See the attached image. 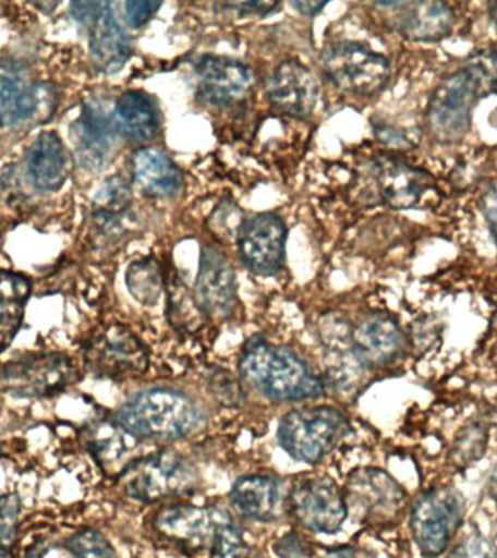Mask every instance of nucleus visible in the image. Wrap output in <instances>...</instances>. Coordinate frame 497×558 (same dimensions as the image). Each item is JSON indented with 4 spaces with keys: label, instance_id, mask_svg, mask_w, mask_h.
Returning <instances> with one entry per match:
<instances>
[{
    "label": "nucleus",
    "instance_id": "nucleus-1",
    "mask_svg": "<svg viewBox=\"0 0 497 558\" xmlns=\"http://www.w3.org/2000/svg\"><path fill=\"white\" fill-rule=\"evenodd\" d=\"M243 381L275 401H304L325 395V381L295 353L252 338L239 361Z\"/></svg>",
    "mask_w": 497,
    "mask_h": 558
},
{
    "label": "nucleus",
    "instance_id": "nucleus-2",
    "mask_svg": "<svg viewBox=\"0 0 497 558\" xmlns=\"http://www.w3.org/2000/svg\"><path fill=\"white\" fill-rule=\"evenodd\" d=\"M116 421L135 439L177 440L198 429L203 412L185 392L150 388L126 400Z\"/></svg>",
    "mask_w": 497,
    "mask_h": 558
},
{
    "label": "nucleus",
    "instance_id": "nucleus-3",
    "mask_svg": "<svg viewBox=\"0 0 497 558\" xmlns=\"http://www.w3.org/2000/svg\"><path fill=\"white\" fill-rule=\"evenodd\" d=\"M198 474L194 465L178 452L161 449L135 458L122 466L118 475L121 490L143 504L173 499L196 487Z\"/></svg>",
    "mask_w": 497,
    "mask_h": 558
},
{
    "label": "nucleus",
    "instance_id": "nucleus-4",
    "mask_svg": "<svg viewBox=\"0 0 497 558\" xmlns=\"http://www.w3.org/2000/svg\"><path fill=\"white\" fill-rule=\"evenodd\" d=\"M349 422L331 405H308L283 414L278 442L295 461L317 464L348 435Z\"/></svg>",
    "mask_w": 497,
    "mask_h": 558
},
{
    "label": "nucleus",
    "instance_id": "nucleus-5",
    "mask_svg": "<svg viewBox=\"0 0 497 558\" xmlns=\"http://www.w3.org/2000/svg\"><path fill=\"white\" fill-rule=\"evenodd\" d=\"M488 90L486 73L477 61L440 82L432 95L427 121L440 142H453L466 133L480 96Z\"/></svg>",
    "mask_w": 497,
    "mask_h": 558
},
{
    "label": "nucleus",
    "instance_id": "nucleus-6",
    "mask_svg": "<svg viewBox=\"0 0 497 558\" xmlns=\"http://www.w3.org/2000/svg\"><path fill=\"white\" fill-rule=\"evenodd\" d=\"M77 379V366L64 353H37L4 365L0 388L16 399H43L59 395Z\"/></svg>",
    "mask_w": 497,
    "mask_h": 558
},
{
    "label": "nucleus",
    "instance_id": "nucleus-7",
    "mask_svg": "<svg viewBox=\"0 0 497 558\" xmlns=\"http://www.w3.org/2000/svg\"><path fill=\"white\" fill-rule=\"evenodd\" d=\"M464 517V501L451 487L423 493L410 513V530L423 556L438 557L447 551Z\"/></svg>",
    "mask_w": 497,
    "mask_h": 558
},
{
    "label": "nucleus",
    "instance_id": "nucleus-8",
    "mask_svg": "<svg viewBox=\"0 0 497 558\" xmlns=\"http://www.w3.org/2000/svg\"><path fill=\"white\" fill-rule=\"evenodd\" d=\"M323 68L338 89L373 96L387 85L390 63L383 54L356 43H336L323 52Z\"/></svg>",
    "mask_w": 497,
    "mask_h": 558
},
{
    "label": "nucleus",
    "instance_id": "nucleus-9",
    "mask_svg": "<svg viewBox=\"0 0 497 558\" xmlns=\"http://www.w3.org/2000/svg\"><path fill=\"white\" fill-rule=\"evenodd\" d=\"M85 364L96 377L122 379L146 374L148 352L142 342L122 325L104 327L85 349Z\"/></svg>",
    "mask_w": 497,
    "mask_h": 558
},
{
    "label": "nucleus",
    "instance_id": "nucleus-10",
    "mask_svg": "<svg viewBox=\"0 0 497 558\" xmlns=\"http://www.w3.org/2000/svg\"><path fill=\"white\" fill-rule=\"evenodd\" d=\"M290 505L296 521L317 534H336L349 513L343 490L327 475L299 480L291 488Z\"/></svg>",
    "mask_w": 497,
    "mask_h": 558
},
{
    "label": "nucleus",
    "instance_id": "nucleus-11",
    "mask_svg": "<svg viewBox=\"0 0 497 558\" xmlns=\"http://www.w3.org/2000/svg\"><path fill=\"white\" fill-rule=\"evenodd\" d=\"M229 514L226 510L217 508L170 505L156 514L155 530L191 556L207 554L208 558L216 545L218 532Z\"/></svg>",
    "mask_w": 497,
    "mask_h": 558
},
{
    "label": "nucleus",
    "instance_id": "nucleus-12",
    "mask_svg": "<svg viewBox=\"0 0 497 558\" xmlns=\"http://www.w3.org/2000/svg\"><path fill=\"white\" fill-rule=\"evenodd\" d=\"M73 15L89 29L92 61L100 73L116 74L124 68L131 56V43L124 28L113 16L111 4L76 2Z\"/></svg>",
    "mask_w": 497,
    "mask_h": 558
},
{
    "label": "nucleus",
    "instance_id": "nucleus-13",
    "mask_svg": "<svg viewBox=\"0 0 497 558\" xmlns=\"http://www.w3.org/2000/svg\"><path fill=\"white\" fill-rule=\"evenodd\" d=\"M118 126L113 112L100 102H90L83 107L81 116L70 130L74 155L78 163L92 172L107 168L116 155Z\"/></svg>",
    "mask_w": 497,
    "mask_h": 558
},
{
    "label": "nucleus",
    "instance_id": "nucleus-14",
    "mask_svg": "<svg viewBox=\"0 0 497 558\" xmlns=\"http://www.w3.org/2000/svg\"><path fill=\"white\" fill-rule=\"evenodd\" d=\"M286 225L277 214H257L244 221L238 233L244 265L262 277L277 274L286 256Z\"/></svg>",
    "mask_w": 497,
    "mask_h": 558
},
{
    "label": "nucleus",
    "instance_id": "nucleus-15",
    "mask_svg": "<svg viewBox=\"0 0 497 558\" xmlns=\"http://www.w3.org/2000/svg\"><path fill=\"white\" fill-rule=\"evenodd\" d=\"M344 500L366 518L390 519L403 508L405 493L399 483L378 469H357L349 474Z\"/></svg>",
    "mask_w": 497,
    "mask_h": 558
},
{
    "label": "nucleus",
    "instance_id": "nucleus-16",
    "mask_svg": "<svg viewBox=\"0 0 497 558\" xmlns=\"http://www.w3.org/2000/svg\"><path fill=\"white\" fill-rule=\"evenodd\" d=\"M195 296L207 316L226 317L238 304V282L233 266L225 253L205 246L201 251Z\"/></svg>",
    "mask_w": 497,
    "mask_h": 558
},
{
    "label": "nucleus",
    "instance_id": "nucleus-17",
    "mask_svg": "<svg viewBox=\"0 0 497 558\" xmlns=\"http://www.w3.org/2000/svg\"><path fill=\"white\" fill-rule=\"evenodd\" d=\"M352 348L364 368H384L403 353V331L387 314H369L353 327Z\"/></svg>",
    "mask_w": 497,
    "mask_h": 558
},
{
    "label": "nucleus",
    "instance_id": "nucleus-18",
    "mask_svg": "<svg viewBox=\"0 0 497 558\" xmlns=\"http://www.w3.org/2000/svg\"><path fill=\"white\" fill-rule=\"evenodd\" d=\"M266 94L279 111L303 118L316 108L318 86L308 68L300 61L287 60L270 74Z\"/></svg>",
    "mask_w": 497,
    "mask_h": 558
},
{
    "label": "nucleus",
    "instance_id": "nucleus-19",
    "mask_svg": "<svg viewBox=\"0 0 497 558\" xmlns=\"http://www.w3.org/2000/svg\"><path fill=\"white\" fill-rule=\"evenodd\" d=\"M201 95L214 105H233L252 89L251 69L231 57L205 56L195 65Z\"/></svg>",
    "mask_w": 497,
    "mask_h": 558
},
{
    "label": "nucleus",
    "instance_id": "nucleus-20",
    "mask_svg": "<svg viewBox=\"0 0 497 558\" xmlns=\"http://www.w3.org/2000/svg\"><path fill=\"white\" fill-rule=\"evenodd\" d=\"M320 338L326 351V366L329 377L340 390L356 386L360 368L352 348V330L343 317L326 316L320 326Z\"/></svg>",
    "mask_w": 497,
    "mask_h": 558
},
{
    "label": "nucleus",
    "instance_id": "nucleus-21",
    "mask_svg": "<svg viewBox=\"0 0 497 558\" xmlns=\"http://www.w3.org/2000/svg\"><path fill=\"white\" fill-rule=\"evenodd\" d=\"M131 169L135 185L151 198H172L181 191V170L159 147H143L135 151Z\"/></svg>",
    "mask_w": 497,
    "mask_h": 558
},
{
    "label": "nucleus",
    "instance_id": "nucleus-22",
    "mask_svg": "<svg viewBox=\"0 0 497 558\" xmlns=\"http://www.w3.org/2000/svg\"><path fill=\"white\" fill-rule=\"evenodd\" d=\"M38 107V95L28 70L16 61L0 63V126L28 120Z\"/></svg>",
    "mask_w": 497,
    "mask_h": 558
},
{
    "label": "nucleus",
    "instance_id": "nucleus-23",
    "mask_svg": "<svg viewBox=\"0 0 497 558\" xmlns=\"http://www.w3.org/2000/svg\"><path fill=\"white\" fill-rule=\"evenodd\" d=\"M281 487L268 475H244L233 484L230 501L243 518L256 522H270L278 517Z\"/></svg>",
    "mask_w": 497,
    "mask_h": 558
},
{
    "label": "nucleus",
    "instance_id": "nucleus-24",
    "mask_svg": "<svg viewBox=\"0 0 497 558\" xmlns=\"http://www.w3.org/2000/svg\"><path fill=\"white\" fill-rule=\"evenodd\" d=\"M375 169L378 190L383 199L392 208L413 207L427 187L426 173L392 157L378 159Z\"/></svg>",
    "mask_w": 497,
    "mask_h": 558
},
{
    "label": "nucleus",
    "instance_id": "nucleus-25",
    "mask_svg": "<svg viewBox=\"0 0 497 558\" xmlns=\"http://www.w3.org/2000/svg\"><path fill=\"white\" fill-rule=\"evenodd\" d=\"M26 170L38 191L59 190L69 174V157L56 133H43L35 140L26 157Z\"/></svg>",
    "mask_w": 497,
    "mask_h": 558
},
{
    "label": "nucleus",
    "instance_id": "nucleus-26",
    "mask_svg": "<svg viewBox=\"0 0 497 558\" xmlns=\"http://www.w3.org/2000/svg\"><path fill=\"white\" fill-rule=\"evenodd\" d=\"M118 131L135 143L150 142L160 133V112L146 92H125L113 109Z\"/></svg>",
    "mask_w": 497,
    "mask_h": 558
},
{
    "label": "nucleus",
    "instance_id": "nucleus-27",
    "mask_svg": "<svg viewBox=\"0 0 497 558\" xmlns=\"http://www.w3.org/2000/svg\"><path fill=\"white\" fill-rule=\"evenodd\" d=\"M408 7V12L399 24L400 33L405 38L414 41H438L451 33L456 17L447 3L419 2Z\"/></svg>",
    "mask_w": 497,
    "mask_h": 558
},
{
    "label": "nucleus",
    "instance_id": "nucleus-28",
    "mask_svg": "<svg viewBox=\"0 0 497 558\" xmlns=\"http://www.w3.org/2000/svg\"><path fill=\"white\" fill-rule=\"evenodd\" d=\"M29 292V282L22 275L0 270V352L20 330Z\"/></svg>",
    "mask_w": 497,
    "mask_h": 558
},
{
    "label": "nucleus",
    "instance_id": "nucleus-29",
    "mask_svg": "<svg viewBox=\"0 0 497 558\" xmlns=\"http://www.w3.org/2000/svg\"><path fill=\"white\" fill-rule=\"evenodd\" d=\"M133 435L117 421L96 418L85 429V445L99 465L117 464L135 442Z\"/></svg>",
    "mask_w": 497,
    "mask_h": 558
},
{
    "label": "nucleus",
    "instance_id": "nucleus-30",
    "mask_svg": "<svg viewBox=\"0 0 497 558\" xmlns=\"http://www.w3.org/2000/svg\"><path fill=\"white\" fill-rule=\"evenodd\" d=\"M166 290V318L169 325L181 333L198 331L208 316L195 294H192L178 274L170 275Z\"/></svg>",
    "mask_w": 497,
    "mask_h": 558
},
{
    "label": "nucleus",
    "instance_id": "nucleus-31",
    "mask_svg": "<svg viewBox=\"0 0 497 558\" xmlns=\"http://www.w3.org/2000/svg\"><path fill=\"white\" fill-rule=\"evenodd\" d=\"M130 294L143 305H155L163 291V275L155 257L133 262L126 269Z\"/></svg>",
    "mask_w": 497,
    "mask_h": 558
},
{
    "label": "nucleus",
    "instance_id": "nucleus-32",
    "mask_svg": "<svg viewBox=\"0 0 497 558\" xmlns=\"http://www.w3.org/2000/svg\"><path fill=\"white\" fill-rule=\"evenodd\" d=\"M98 216L104 221H112L118 214L125 211L131 204V190L124 179L113 177L104 183L102 190L96 195Z\"/></svg>",
    "mask_w": 497,
    "mask_h": 558
},
{
    "label": "nucleus",
    "instance_id": "nucleus-33",
    "mask_svg": "<svg viewBox=\"0 0 497 558\" xmlns=\"http://www.w3.org/2000/svg\"><path fill=\"white\" fill-rule=\"evenodd\" d=\"M68 549L74 558H117L111 543L100 532L90 527L70 536Z\"/></svg>",
    "mask_w": 497,
    "mask_h": 558
},
{
    "label": "nucleus",
    "instance_id": "nucleus-34",
    "mask_svg": "<svg viewBox=\"0 0 497 558\" xmlns=\"http://www.w3.org/2000/svg\"><path fill=\"white\" fill-rule=\"evenodd\" d=\"M208 558H248V547L243 531L231 514L222 523L216 545Z\"/></svg>",
    "mask_w": 497,
    "mask_h": 558
},
{
    "label": "nucleus",
    "instance_id": "nucleus-35",
    "mask_svg": "<svg viewBox=\"0 0 497 558\" xmlns=\"http://www.w3.org/2000/svg\"><path fill=\"white\" fill-rule=\"evenodd\" d=\"M208 388L214 399L225 408H240L243 403V388L229 371L216 368L209 373Z\"/></svg>",
    "mask_w": 497,
    "mask_h": 558
},
{
    "label": "nucleus",
    "instance_id": "nucleus-36",
    "mask_svg": "<svg viewBox=\"0 0 497 558\" xmlns=\"http://www.w3.org/2000/svg\"><path fill=\"white\" fill-rule=\"evenodd\" d=\"M20 510L21 500L15 493L0 496V548L12 549L13 543H15Z\"/></svg>",
    "mask_w": 497,
    "mask_h": 558
},
{
    "label": "nucleus",
    "instance_id": "nucleus-37",
    "mask_svg": "<svg viewBox=\"0 0 497 558\" xmlns=\"http://www.w3.org/2000/svg\"><path fill=\"white\" fill-rule=\"evenodd\" d=\"M484 445H486V434L482 427L475 425L462 432L461 439L457 440L456 448H453V460L458 464H466L473 461L475 457L482 456Z\"/></svg>",
    "mask_w": 497,
    "mask_h": 558
},
{
    "label": "nucleus",
    "instance_id": "nucleus-38",
    "mask_svg": "<svg viewBox=\"0 0 497 558\" xmlns=\"http://www.w3.org/2000/svg\"><path fill=\"white\" fill-rule=\"evenodd\" d=\"M449 558H497V548L483 536L473 535L462 541Z\"/></svg>",
    "mask_w": 497,
    "mask_h": 558
},
{
    "label": "nucleus",
    "instance_id": "nucleus-39",
    "mask_svg": "<svg viewBox=\"0 0 497 558\" xmlns=\"http://www.w3.org/2000/svg\"><path fill=\"white\" fill-rule=\"evenodd\" d=\"M161 3L148 2V0H133L125 3V17L131 28H140L146 25L156 12L159 11Z\"/></svg>",
    "mask_w": 497,
    "mask_h": 558
},
{
    "label": "nucleus",
    "instance_id": "nucleus-40",
    "mask_svg": "<svg viewBox=\"0 0 497 558\" xmlns=\"http://www.w3.org/2000/svg\"><path fill=\"white\" fill-rule=\"evenodd\" d=\"M275 553L279 558H310L307 545L296 532L283 535L275 545Z\"/></svg>",
    "mask_w": 497,
    "mask_h": 558
},
{
    "label": "nucleus",
    "instance_id": "nucleus-41",
    "mask_svg": "<svg viewBox=\"0 0 497 558\" xmlns=\"http://www.w3.org/2000/svg\"><path fill=\"white\" fill-rule=\"evenodd\" d=\"M483 211L497 242V186H492L483 198Z\"/></svg>",
    "mask_w": 497,
    "mask_h": 558
},
{
    "label": "nucleus",
    "instance_id": "nucleus-42",
    "mask_svg": "<svg viewBox=\"0 0 497 558\" xmlns=\"http://www.w3.org/2000/svg\"><path fill=\"white\" fill-rule=\"evenodd\" d=\"M482 65L487 76L488 90L497 94V52H488L474 59Z\"/></svg>",
    "mask_w": 497,
    "mask_h": 558
},
{
    "label": "nucleus",
    "instance_id": "nucleus-43",
    "mask_svg": "<svg viewBox=\"0 0 497 558\" xmlns=\"http://www.w3.org/2000/svg\"><path fill=\"white\" fill-rule=\"evenodd\" d=\"M235 9L242 12L253 13V15H269L275 9L279 8V3L272 2H247L233 4Z\"/></svg>",
    "mask_w": 497,
    "mask_h": 558
},
{
    "label": "nucleus",
    "instance_id": "nucleus-44",
    "mask_svg": "<svg viewBox=\"0 0 497 558\" xmlns=\"http://www.w3.org/2000/svg\"><path fill=\"white\" fill-rule=\"evenodd\" d=\"M379 140L390 146H409V140L400 131L381 129L378 133Z\"/></svg>",
    "mask_w": 497,
    "mask_h": 558
},
{
    "label": "nucleus",
    "instance_id": "nucleus-45",
    "mask_svg": "<svg viewBox=\"0 0 497 558\" xmlns=\"http://www.w3.org/2000/svg\"><path fill=\"white\" fill-rule=\"evenodd\" d=\"M291 7L305 16H316L326 7L325 2H291Z\"/></svg>",
    "mask_w": 497,
    "mask_h": 558
},
{
    "label": "nucleus",
    "instance_id": "nucleus-46",
    "mask_svg": "<svg viewBox=\"0 0 497 558\" xmlns=\"http://www.w3.org/2000/svg\"><path fill=\"white\" fill-rule=\"evenodd\" d=\"M313 558H357L356 553L349 547H338L325 549L322 554Z\"/></svg>",
    "mask_w": 497,
    "mask_h": 558
},
{
    "label": "nucleus",
    "instance_id": "nucleus-47",
    "mask_svg": "<svg viewBox=\"0 0 497 558\" xmlns=\"http://www.w3.org/2000/svg\"><path fill=\"white\" fill-rule=\"evenodd\" d=\"M490 16H492L493 24H495L496 28H497V2L492 4Z\"/></svg>",
    "mask_w": 497,
    "mask_h": 558
},
{
    "label": "nucleus",
    "instance_id": "nucleus-48",
    "mask_svg": "<svg viewBox=\"0 0 497 558\" xmlns=\"http://www.w3.org/2000/svg\"><path fill=\"white\" fill-rule=\"evenodd\" d=\"M0 558H13L12 549L0 548Z\"/></svg>",
    "mask_w": 497,
    "mask_h": 558
}]
</instances>
